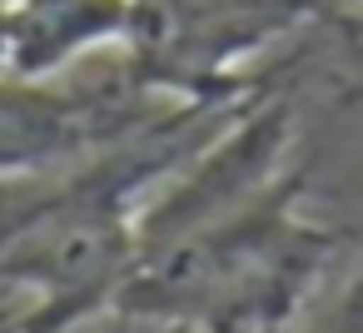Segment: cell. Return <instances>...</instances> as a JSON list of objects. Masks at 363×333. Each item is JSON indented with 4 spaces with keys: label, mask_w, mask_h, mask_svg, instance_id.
Masks as SVG:
<instances>
[{
    "label": "cell",
    "mask_w": 363,
    "mask_h": 333,
    "mask_svg": "<svg viewBox=\"0 0 363 333\" xmlns=\"http://www.w3.org/2000/svg\"><path fill=\"white\" fill-rule=\"evenodd\" d=\"M145 70H130L120 85H65L21 80L0 70V184L35 179L105 145H125L150 125L169 120V105H150ZM194 105V100H189ZM184 110V105H179Z\"/></svg>",
    "instance_id": "cell-1"
},
{
    "label": "cell",
    "mask_w": 363,
    "mask_h": 333,
    "mask_svg": "<svg viewBox=\"0 0 363 333\" xmlns=\"http://www.w3.org/2000/svg\"><path fill=\"white\" fill-rule=\"evenodd\" d=\"M6 11V75L60 80L85 55L140 45L145 0H0Z\"/></svg>",
    "instance_id": "cell-2"
}]
</instances>
